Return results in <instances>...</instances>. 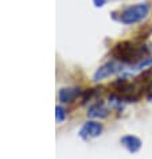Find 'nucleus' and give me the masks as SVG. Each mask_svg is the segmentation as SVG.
<instances>
[{
  "label": "nucleus",
  "mask_w": 152,
  "mask_h": 159,
  "mask_svg": "<svg viewBox=\"0 0 152 159\" xmlns=\"http://www.w3.org/2000/svg\"><path fill=\"white\" fill-rule=\"evenodd\" d=\"M121 144L132 154L137 152V151L141 148V140H140L137 136H133V135H125V136H123Z\"/></svg>",
  "instance_id": "obj_5"
},
{
  "label": "nucleus",
  "mask_w": 152,
  "mask_h": 159,
  "mask_svg": "<svg viewBox=\"0 0 152 159\" xmlns=\"http://www.w3.org/2000/svg\"><path fill=\"white\" fill-rule=\"evenodd\" d=\"M87 116L94 117V119H105L109 116V109L104 104H101V102H100V104H94L87 111Z\"/></svg>",
  "instance_id": "obj_6"
},
{
  "label": "nucleus",
  "mask_w": 152,
  "mask_h": 159,
  "mask_svg": "<svg viewBox=\"0 0 152 159\" xmlns=\"http://www.w3.org/2000/svg\"><path fill=\"white\" fill-rule=\"evenodd\" d=\"M93 2H94V6L96 7H102L106 3V0H93Z\"/></svg>",
  "instance_id": "obj_10"
},
{
  "label": "nucleus",
  "mask_w": 152,
  "mask_h": 159,
  "mask_svg": "<svg viewBox=\"0 0 152 159\" xmlns=\"http://www.w3.org/2000/svg\"><path fill=\"white\" fill-rule=\"evenodd\" d=\"M102 134V124L97 121H87L82 125L79 131V136L82 139H89V138H97Z\"/></svg>",
  "instance_id": "obj_4"
},
{
  "label": "nucleus",
  "mask_w": 152,
  "mask_h": 159,
  "mask_svg": "<svg viewBox=\"0 0 152 159\" xmlns=\"http://www.w3.org/2000/svg\"><path fill=\"white\" fill-rule=\"evenodd\" d=\"M147 98H148V100H150V101H152V90H151V92H150V93H148V96H147Z\"/></svg>",
  "instance_id": "obj_11"
},
{
  "label": "nucleus",
  "mask_w": 152,
  "mask_h": 159,
  "mask_svg": "<svg viewBox=\"0 0 152 159\" xmlns=\"http://www.w3.org/2000/svg\"><path fill=\"white\" fill-rule=\"evenodd\" d=\"M120 70H123L121 65H118V63H116L113 61H112V62H106L105 65L100 66L97 69V71H96L94 75H93V80H94V81H101V80H105L108 77H110V75L116 74Z\"/></svg>",
  "instance_id": "obj_3"
},
{
  "label": "nucleus",
  "mask_w": 152,
  "mask_h": 159,
  "mask_svg": "<svg viewBox=\"0 0 152 159\" xmlns=\"http://www.w3.org/2000/svg\"><path fill=\"white\" fill-rule=\"evenodd\" d=\"M81 94L79 88H63L59 92V100L62 102H73Z\"/></svg>",
  "instance_id": "obj_7"
},
{
  "label": "nucleus",
  "mask_w": 152,
  "mask_h": 159,
  "mask_svg": "<svg viewBox=\"0 0 152 159\" xmlns=\"http://www.w3.org/2000/svg\"><path fill=\"white\" fill-rule=\"evenodd\" d=\"M148 12H150V6H148L147 3L129 6L120 12L118 20L121 22L123 25H135V23H139V22H141L143 19H145Z\"/></svg>",
  "instance_id": "obj_2"
},
{
  "label": "nucleus",
  "mask_w": 152,
  "mask_h": 159,
  "mask_svg": "<svg viewBox=\"0 0 152 159\" xmlns=\"http://www.w3.org/2000/svg\"><path fill=\"white\" fill-rule=\"evenodd\" d=\"M150 65H152V58H150V57H147V58H144V59H141L139 63H136L135 65V70H141V69H145L147 66H150Z\"/></svg>",
  "instance_id": "obj_8"
},
{
  "label": "nucleus",
  "mask_w": 152,
  "mask_h": 159,
  "mask_svg": "<svg viewBox=\"0 0 152 159\" xmlns=\"http://www.w3.org/2000/svg\"><path fill=\"white\" fill-rule=\"evenodd\" d=\"M65 117H66L65 109H63L62 107H57V108H55V119H57V121L62 123L63 120H65Z\"/></svg>",
  "instance_id": "obj_9"
},
{
  "label": "nucleus",
  "mask_w": 152,
  "mask_h": 159,
  "mask_svg": "<svg viewBox=\"0 0 152 159\" xmlns=\"http://www.w3.org/2000/svg\"><path fill=\"white\" fill-rule=\"evenodd\" d=\"M148 54V49L145 46H136L135 43L129 41L118 42L117 45L112 49V55L123 63H129V65H136Z\"/></svg>",
  "instance_id": "obj_1"
}]
</instances>
